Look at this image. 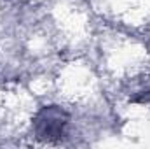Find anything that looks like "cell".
<instances>
[{
  "mask_svg": "<svg viewBox=\"0 0 150 149\" xmlns=\"http://www.w3.org/2000/svg\"><path fill=\"white\" fill-rule=\"evenodd\" d=\"M37 125L40 137H45V139L59 137L65 130L67 116H65L63 111H59L56 107H49V109H44L42 112H38Z\"/></svg>",
  "mask_w": 150,
  "mask_h": 149,
  "instance_id": "obj_1",
  "label": "cell"
}]
</instances>
